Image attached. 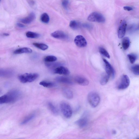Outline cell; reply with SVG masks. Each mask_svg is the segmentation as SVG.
<instances>
[{"label": "cell", "instance_id": "cell-25", "mask_svg": "<svg viewBox=\"0 0 139 139\" xmlns=\"http://www.w3.org/2000/svg\"><path fill=\"white\" fill-rule=\"evenodd\" d=\"M110 77V76L107 74L104 75L102 77L100 81L101 84L102 85H104L106 84L109 80Z\"/></svg>", "mask_w": 139, "mask_h": 139}, {"label": "cell", "instance_id": "cell-11", "mask_svg": "<svg viewBox=\"0 0 139 139\" xmlns=\"http://www.w3.org/2000/svg\"><path fill=\"white\" fill-rule=\"evenodd\" d=\"M36 18L35 13L34 12L31 13L27 17L20 20L21 23L25 24H29L32 23Z\"/></svg>", "mask_w": 139, "mask_h": 139}, {"label": "cell", "instance_id": "cell-5", "mask_svg": "<svg viewBox=\"0 0 139 139\" xmlns=\"http://www.w3.org/2000/svg\"><path fill=\"white\" fill-rule=\"evenodd\" d=\"M87 20L91 22L103 23L105 21V18L104 16L101 13L97 12H93L89 16Z\"/></svg>", "mask_w": 139, "mask_h": 139}, {"label": "cell", "instance_id": "cell-12", "mask_svg": "<svg viewBox=\"0 0 139 139\" xmlns=\"http://www.w3.org/2000/svg\"><path fill=\"white\" fill-rule=\"evenodd\" d=\"M51 35L53 37L60 39H67L68 36L65 33L62 31H55L52 33Z\"/></svg>", "mask_w": 139, "mask_h": 139}, {"label": "cell", "instance_id": "cell-23", "mask_svg": "<svg viewBox=\"0 0 139 139\" xmlns=\"http://www.w3.org/2000/svg\"><path fill=\"white\" fill-rule=\"evenodd\" d=\"M35 116V114H32L27 116L22 121L21 123V125L25 124L34 119Z\"/></svg>", "mask_w": 139, "mask_h": 139}, {"label": "cell", "instance_id": "cell-40", "mask_svg": "<svg viewBox=\"0 0 139 139\" xmlns=\"http://www.w3.org/2000/svg\"><path fill=\"white\" fill-rule=\"evenodd\" d=\"M136 139H139V138H137Z\"/></svg>", "mask_w": 139, "mask_h": 139}, {"label": "cell", "instance_id": "cell-4", "mask_svg": "<svg viewBox=\"0 0 139 139\" xmlns=\"http://www.w3.org/2000/svg\"><path fill=\"white\" fill-rule=\"evenodd\" d=\"M60 109L65 118H70L72 114V111L70 105L68 103L63 102L60 105Z\"/></svg>", "mask_w": 139, "mask_h": 139}, {"label": "cell", "instance_id": "cell-26", "mask_svg": "<svg viewBox=\"0 0 139 139\" xmlns=\"http://www.w3.org/2000/svg\"><path fill=\"white\" fill-rule=\"evenodd\" d=\"M40 19L42 23L45 24L48 23L50 20L49 16L46 13H44L41 15Z\"/></svg>", "mask_w": 139, "mask_h": 139}, {"label": "cell", "instance_id": "cell-7", "mask_svg": "<svg viewBox=\"0 0 139 139\" xmlns=\"http://www.w3.org/2000/svg\"><path fill=\"white\" fill-rule=\"evenodd\" d=\"M103 61L105 64V69L106 74L110 77L114 78L115 75V71L113 67L104 58Z\"/></svg>", "mask_w": 139, "mask_h": 139}, {"label": "cell", "instance_id": "cell-22", "mask_svg": "<svg viewBox=\"0 0 139 139\" xmlns=\"http://www.w3.org/2000/svg\"><path fill=\"white\" fill-rule=\"evenodd\" d=\"M48 106L50 110L55 115L58 114V109L52 103H48Z\"/></svg>", "mask_w": 139, "mask_h": 139}, {"label": "cell", "instance_id": "cell-16", "mask_svg": "<svg viewBox=\"0 0 139 139\" xmlns=\"http://www.w3.org/2000/svg\"><path fill=\"white\" fill-rule=\"evenodd\" d=\"M32 52V50L31 48L28 47H24L15 50L13 53L14 54H17L23 53H30Z\"/></svg>", "mask_w": 139, "mask_h": 139}, {"label": "cell", "instance_id": "cell-17", "mask_svg": "<svg viewBox=\"0 0 139 139\" xmlns=\"http://www.w3.org/2000/svg\"><path fill=\"white\" fill-rule=\"evenodd\" d=\"M64 96L68 99H71L73 98L74 95L73 92L68 88H65L63 90Z\"/></svg>", "mask_w": 139, "mask_h": 139}, {"label": "cell", "instance_id": "cell-37", "mask_svg": "<svg viewBox=\"0 0 139 139\" xmlns=\"http://www.w3.org/2000/svg\"><path fill=\"white\" fill-rule=\"evenodd\" d=\"M134 74L136 75H139V69L133 72Z\"/></svg>", "mask_w": 139, "mask_h": 139}, {"label": "cell", "instance_id": "cell-33", "mask_svg": "<svg viewBox=\"0 0 139 139\" xmlns=\"http://www.w3.org/2000/svg\"><path fill=\"white\" fill-rule=\"evenodd\" d=\"M124 9L125 10L128 11H131L133 10L131 7L127 6H125L124 7Z\"/></svg>", "mask_w": 139, "mask_h": 139}, {"label": "cell", "instance_id": "cell-32", "mask_svg": "<svg viewBox=\"0 0 139 139\" xmlns=\"http://www.w3.org/2000/svg\"><path fill=\"white\" fill-rule=\"evenodd\" d=\"M131 69L133 72L139 69V65H136L133 66Z\"/></svg>", "mask_w": 139, "mask_h": 139}, {"label": "cell", "instance_id": "cell-18", "mask_svg": "<svg viewBox=\"0 0 139 139\" xmlns=\"http://www.w3.org/2000/svg\"><path fill=\"white\" fill-rule=\"evenodd\" d=\"M130 44V40L129 38L125 37L123 39L122 41V46L124 50H126L129 48Z\"/></svg>", "mask_w": 139, "mask_h": 139}, {"label": "cell", "instance_id": "cell-15", "mask_svg": "<svg viewBox=\"0 0 139 139\" xmlns=\"http://www.w3.org/2000/svg\"><path fill=\"white\" fill-rule=\"evenodd\" d=\"M58 82L69 85L73 84V82L69 78L63 76H59L55 78Z\"/></svg>", "mask_w": 139, "mask_h": 139}, {"label": "cell", "instance_id": "cell-30", "mask_svg": "<svg viewBox=\"0 0 139 139\" xmlns=\"http://www.w3.org/2000/svg\"><path fill=\"white\" fill-rule=\"evenodd\" d=\"M127 56L129 59L130 62L132 64L134 63L135 62L137 58L136 55L134 54H129Z\"/></svg>", "mask_w": 139, "mask_h": 139}, {"label": "cell", "instance_id": "cell-6", "mask_svg": "<svg viewBox=\"0 0 139 139\" xmlns=\"http://www.w3.org/2000/svg\"><path fill=\"white\" fill-rule=\"evenodd\" d=\"M130 84V80L129 77L126 75H123L121 78L118 88L119 90H125L129 86Z\"/></svg>", "mask_w": 139, "mask_h": 139}, {"label": "cell", "instance_id": "cell-39", "mask_svg": "<svg viewBox=\"0 0 139 139\" xmlns=\"http://www.w3.org/2000/svg\"><path fill=\"white\" fill-rule=\"evenodd\" d=\"M113 134H115L116 133V131L115 130H114L113 131Z\"/></svg>", "mask_w": 139, "mask_h": 139}, {"label": "cell", "instance_id": "cell-20", "mask_svg": "<svg viewBox=\"0 0 139 139\" xmlns=\"http://www.w3.org/2000/svg\"><path fill=\"white\" fill-rule=\"evenodd\" d=\"M40 84L44 87L49 88L53 87L55 86L53 83L46 81H41L40 83Z\"/></svg>", "mask_w": 139, "mask_h": 139}, {"label": "cell", "instance_id": "cell-35", "mask_svg": "<svg viewBox=\"0 0 139 139\" xmlns=\"http://www.w3.org/2000/svg\"><path fill=\"white\" fill-rule=\"evenodd\" d=\"M83 26L86 28L88 29H90L91 27V25L87 24H83Z\"/></svg>", "mask_w": 139, "mask_h": 139}, {"label": "cell", "instance_id": "cell-38", "mask_svg": "<svg viewBox=\"0 0 139 139\" xmlns=\"http://www.w3.org/2000/svg\"><path fill=\"white\" fill-rule=\"evenodd\" d=\"M3 35L5 36H8L9 35V34L8 33H5L3 34Z\"/></svg>", "mask_w": 139, "mask_h": 139}, {"label": "cell", "instance_id": "cell-28", "mask_svg": "<svg viewBox=\"0 0 139 139\" xmlns=\"http://www.w3.org/2000/svg\"><path fill=\"white\" fill-rule=\"evenodd\" d=\"M99 51L100 53L105 57L108 58H110L109 54L106 50L104 48L101 47H100L99 49Z\"/></svg>", "mask_w": 139, "mask_h": 139}, {"label": "cell", "instance_id": "cell-9", "mask_svg": "<svg viewBox=\"0 0 139 139\" xmlns=\"http://www.w3.org/2000/svg\"><path fill=\"white\" fill-rule=\"evenodd\" d=\"M54 73L60 75H69L70 71L69 70L64 67L60 66L54 70Z\"/></svg>", "mask_w": 139, "mask_h": 139}, {"label": "cell", "instance_id": "cell-1", "mask_svg": "<svg viewBox=\"0 0 139 139\" xmlns=\"http://www.w3.org/2000/svg\"><path fill=\"white\" fill-rule=\"evenodd\" d=\"M21 96V93L19 91H10L0 98V104L14 103L19 99Z\"/></svg>", "mask_w": 139, "mask_h": 139}, {"label": "cell", "instance_id": "cell-31", "mask_svg": "<svg viewBox=\"0 0 139 139\" xmlns=\"http://www.w3.org/2000/svg\"><path fill=\"white\" fill-rule=\"evenodd\" d=\"M69 3V1H62V6L66 10L68 9Z\"/></svg>", "mask_w": 139, "mask_h": 139}, {"label": "cell", "instance_id": "cell-34", "mask_svg": "<svg viewBox=\"0 0 139 139\" xmlns=\"http://www.w3.org/2000/svg\"><path fill=\"white\" fill-rule=\"evenodd\" d=\"M16 25L19 27L22 28H24L26 27L24 25L20 23H17Z\"/></svg>", "mask_w": 139, "mask_h": 139}, {"label": "cell", "instance_id": "cell-21", "mask_svg": "<svg viewBox=\"0 0 139 139\" xmlns=\"http://www.w3.org/2000/svg\"><path fill=\"white\" fill-rule=\"evenodd\" d=\"M33 44L35 47L43 51L46 50L48 48L47 45L43 43H34Z\"/></svg>", "mask_w": 139, "mask_h": 139}, {"label": "cell", "instance_id": "cell-13", "mask_svg": "<svg viewBox=\"0 0 139 139\" xmlns=\"http://www.w3.org/2000/svg\"><path fill=\"white\" fill-rule=\"evenodd\" d=\"M14 73V71L11 69H2L0 70V76L1 77H10L13 76Z\"/></svg>", "mask_w": 139, "mask_h": 139}, {"label": "cell", "instance_id": "cell-8", "mask_svg": "<svg viewBox=\"0 0 139 139\" xmlns=\"http://www.w3.org/2000/svg\"><path fill=\"white\" fill-rule=\"evenodd\" d=\"M74 42L76 45L79 47H85L87 45V42L85 38L81 35L77 36L75 39Z\"/></svg>", "mask_w": 139, "mask_h": 139}, {"label": "cell", "instance_id": "cell-19", "mask_svg": "<svg viewBox=\"0 0 139 139\" xmlns=\"http://www.w3.org/2000/svg\"><path fill=\"white\" fill-rule=\"evenodd\" d=\"M76 123L79 127L82 128L85 126L87 123V120L86 118L81 119L77 121Z\"/></svg>", "mask_w": 139, "mask_h": 139}, {"label": "cell", "instance_id": "cell-10", "mask_svg": "<svg viewBox=\"0 0 139 139\" xmlns=\"http://www.w3.org/2000/svg\"><path fill=\"white\" fill-rule=\"evenodd\" d=\"M127 24L125 21H122L119 26L118 31V35L119 38H123L126 34Z\"/></svg>", "mask_w": 139, "mask_h": 139}, {"label": "cell", "instance_id": "cell-29", "mask_svg": "<svg viewBox=\"0 0 139 139\" xmlns=\"http://www.w3.org/2000/svg\"><path fill=\"white\" fill-rule=\"evenodd\" d=\"M79 24L75 20H72L70 22L69 26L73 30L77 29L79 26Z\"/></svg>", "mask_w": 139, "mask_h": 139}, {"label": "cell", "instance_id": "cell-36", "mask_svg": "<svg viewBox=\"0 0 139 139\" xmlns=\"http://www.w3.org/2000/svg\"><path fill=\"white\" fill-rule=\"evenodd\" d=\"M27 2L29 4L31 5H33L35 4V2L34 1H27Z\"/></svg>", "mask_w": 139, "mask_h": 139}, {"label": "cell", "instance_id": "cell-2", "mask_svg": "<svg viewBox=\"0 0 139 139\" xmlns=\"http://www.w3.org/2000/svg\"><path fill=\"white\" fill-rule=\"evenodd\" d=\"M39 77L36 73H26L19 75L18 78L22 83H30L35 81Z\"/></svg>", "mask_w": 139, "mask_h": 139}, {"label": "cell", "instance_id": "cell-14", "mask_svg": "<svg viewBox=\"0 0 139 139\" xmlns=\"http://www.w3.org/2000/svg\"><path fill=\"white\" fill-rule=\"evenodd\" d=\"M75 80L77 84L81 86H87L89 83V81L87 79L81 76H77L75 77Z\"/></svg>", "mask_w": 139, "mask_h": 139}, {"label": "cell", "instance_id": "cell-3", "mask_svg": "<svg viewBox=\"0 0 139 139\" xmlns=\"http://www.w3.org/2000/svg\"><path fill=\"white\" fill-rule=\"evenodd\" d=\"M87 99L89 103L93 108L97 107L100 101V98L99 95L95 92H91L89 93Z\"/></svg>", "mask_w": 139, "mask_h": 139}, {"label": "cell", "instance_id": "cell-24", "mask_svg": "<svg viewBox=\"0 0 139 139\" xmlns=\"http://www.w3.org/2000/svg\"><path fill=\"white\" fill-rule=\"evenodd\" d=\"M26 36L31 38H37L40 37V35L38 33L28 31L26 33Z\"/></svg>", "mask_w": 139, "mask_h": 139}, {"label": "cell", "instance_id": "cell-27", "mask_svg": "<svg viewBox=\"0 0 139 139\" xmlns=\"http://www.w3.org/2000/svg\"><path fill=\"white\" fill-rule=\"evenodd\" d=\"M57 60V58L53 55H49L44 58V61L46 63H51L55 62Z\"/></svg>", "mask_w": 139, "mask_h": 139}]
</instances>
